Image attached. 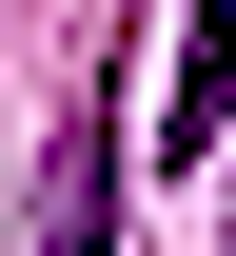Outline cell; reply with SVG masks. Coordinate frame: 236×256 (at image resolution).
Here are the masks:
<instances>
[{
	"mask_svg": "<svg viewBox=\"0 0 236 256\" xmlns=\"http://www.w3.org/2000/svg\"><path fill=\"white\" fill-rule=\"evenodd\" d=\"M158 79H177V138H158V158H197V138L236 118V20H177V60H158Z\"/></svg>",
	"mask_w": 236,
	"mask_h": 256,
	"instance_id": "cell-1",
	"label": "cell"
}]
</instances>
